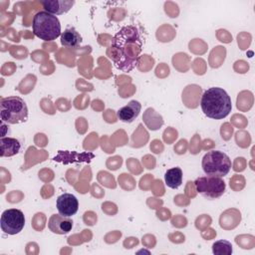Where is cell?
<instances>
[{"label": "cell", "mask_w": 255, "mask_h": 255, "mask_svg": "<svg viewBox=\"0 0 255 255\" xmlns=\"http://www.w3.org/2000/svg\"><path fill=\"white\" fill-rule=\"evenodd\" d=\"M48 227L50 231L56 234H67L73 228V220L70 217L59 214L51 215L48 221Z\"/></svg>", "instance_id": "9"}, {"label": "cell", "mask_w": 255, "mask_h": 255, "mask_svg": "<svg viewBox=\"0 0 255 255\" xmlns=\"http://www.w3.org/2000/svg\"><path fill=\"white\" fill-rule=\"evenodd\" d=\"M200 107L207 118L222 120L230 114L232 103L225 90L218 87H212L203 93L200 100Z\"/></svg>", "instance_id": "2"}, {"label": "cell", "mask_w": 255, "mask_h": 255, "mask_svg": "<svg viewBox=\"0 0 255 255\" xmlns=\"http://www.w3.org/2000/svg\"><path fill=\"white\" fill-rule=\"evenodd\" d=\"M201 165L206 175L222 177L230 171L231 159L223 151L210 150L204 154Z\"/></svg>", "instance_id": "5"}, {"label": "cell", "mask_w": 255, "mask_h": 255, "mask_svg": "<svg viewBox=\"0 0 255 255\" xmlns=\"http://www.w3.org/2000/svg\"><path fill=\"white\" fill-rule=\"evenodd\" d=\"M21 144L18 139L14 137H4L0 138V156L10 157L17 154L20 151Z\"/></svg>", "instance_id": "12"}, {"label": "cell", "mask_w": 255, "mask_h": 255, "mask_svg": "<svg viewBox=\"0 0 255 255\" xmlns=\"http://www.w3.org/2000/svg\"><path fill=\"white\" fill-rule=\"evenodd\" d=\"M81 42H82L81 35L73 27L67 28L61 34V44L65 47L75 48V47H78L81 44Z\"/></svg>", "instance_id": "13"}, {"label": "cell", "mask_w": 255, "mask_h": 255, "mask_svg": "<svg viewBox=\"0 0 255 255\" xmlns=\"http://www.w3.org/2000/svg\"><path fill=\"white\" fill-rule=\"evenodd\" d=\"M196 191L208 199L220 197L226 188L224 180L219 176H200L194 181Z\"/></svg>", "instance_id": "6"}, {"label": "cell", "mask_w": 255, "mask_h": 255, "mask_svg": "<svg viewBox=\"0 0 255 255\" xmlns=\"http://www.w3.org/2000/svg\"><path fill=\"white\" fill-rule=\"evenodd\" d=\"M140 109H141V105L139 104V102L132 100L128 105L121 108L117 112V116L122 122L129 124V123H132L138 117Z\"/></svg>", "instance_id": "10"}, {"label": "cell", "mask_w": 255, "mask_h": 255, "mask_svg": "<svg viewBox=\"0 0 255 255\" xmlns=\"http://www.w3.org/2000/svg\"><path fill=\"white\" fill-rule=\"evenodd\" d=\"M182 170L179 167H172L167 169L164 174L165 184L172 189L178 188L182 183Z\"/></svg>", "instance_id": "14"}, {"label": "cell", "mask_w": 255, "mask_h": 255, "mask_svg": "<svg viewBox=\"0 0 255 255\" xmlns=\"http://www.w3.org/2000/svg\"><path fill=\"white\" fill-rule=\"evenodd\" d=\"M212 252L216 255H231L233 252L232 245L228 240H218L213 243Z\"/></svg>", "instance_id": "15"}, {"label": "cell", "mask_w": 255, "mask_h": 255, "mask_svg": "<svg viewBox=\"0 0 255 255\" xmlns=\"http://www.w3.org/2000/svg\"><path fill=\"white\" fill-rule=\"evenodd\" d=\"M0 225L4 233L9 235L18 234L22 231L25 225L24 213L15 208L7 209L1 215Z\"/></svg>", "instance_id": "7"}, {"label": "cell", "mask_w": 255, "mask_h": 255, "mask_svg": "<svg viewBox=\"0 0 255 255\" xmlns=\"http://www.w3.org/2000/svg\"><path fill=\"white\" fill-rule=\"evenodd\" d=\"M41 4L45 11L53 15H61L67 13L72 6L75 4V1L70 0H45L41 1Z\"/></svg>", "instance_id": "11"}, {"label": "cell", "mask_w": 255, "mask_h": 255, "mask_svg": "<svg viewBox=\"0 0 255 255\" xmlns=\"http://www.w3.org/2000/svg\"><path fill=\"white\" fill-rule=\"evenodd\" d=\"M56 206L61 215L71 217L77 213L79 209V202L74 194L63 193L58 196Z\"/></svg>", "instance_id": "8"}, {"label": "cell", "mask_w": 255, "mask_h": 255, "mask_svg": "<svg viewBox=\"0 0 255 255\" xmlns=\"http://www.w3.org/2000/svg\"><path fill=\"white\" fill-rule=\"evenodd\" d=\"M0 118L2 123L11 125L26 122L28 120V108L26 103L17 96L1 98Z\"/></svg>", "instance_id": "4"}, {"label": "cell", "mask_w": 255, "mask_h": 255, "mask_svg": "<svg viewBox=\"0 0 255 255\" xmlns=\"http://www.w3.org/2000/svg\"><path fill=\"white\" fill-rule=\"evenodd\" d=\"M32 28L35 36L43 41H53L62 34L59 19L47 11H39L35 14Z\"/></svg>", "instance_id": "3"}, {"label": "cell", "mask_w": 255, "mask_h": 255, "mask_svg": "<svg viewBox=\"0 0 255 255\" xmlns=\"http://www.w3.org/2000/svg\"><path fill=\"white\" fill-rule=\"evenodd\" d=\"M112 46L118 51L115 65L124 72L131 71L137 62L142 42L138 30L134 26L123 27L114 37Z\"/></svg>", "instance_id": "1"}]
</instances>
